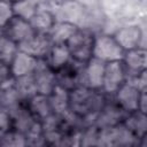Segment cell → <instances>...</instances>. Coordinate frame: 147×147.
Returning <instances> with one entry per match:
<instances>
[{"label": "cell", "mask_w": 147, "mask_h": 147, "mask_svg": "<svg viewBox=\"0 0 147 147\" xmlns=\"http://www.w3.org/2000/svg\"><path fill=\"white\" fill-rule=\"evenodd\" d=\"M105 103V96L99 93V90L76 86L69 91V108L83 118L84 126L94 125L96 114Z\"/></svg>", "instance_id": "1"}, {"label": "cell", "mask_w": 147, "mask_h": 147, "mask_svg": "<svg viewBox=\"0 0 147 147\" xmlns=\"http://www.w3.org/2000/svg\"><path fill=\"white\" fill-rule=\"evenodd\" d=\"M124 49L116 41L114 36L110 34H98L94 36L92 57H95L105 63L122 61L124 57Z\"/></svg>", "instance_id": "2"}, {"label": "cell", "mask_w": 147, "mask_h": 147, "mask_svg": "<svg viewBox=\"0 0 147 147\" xmlns=\"http://www.w3.org/2000/svg\"><path fill=\"white\" fill-rule=\"evenodd\" d=\"M93 42L94 36L90 31L78 28L65 45L74 61L79 63H86L92 57Z\"/></svg>", "instance_id": "3"}, {"label": "cell", "mask_w": 147, "mask_h": 147, "mask_svg": "<svg viewBox=\"0 0 147 147\" xmlns=\"http://www.w3.org/2000/svg\"><path fill=\"white\" fill-rule=\"evenodd\" d=\"M139 145V139L122 123L99 129V146H132Z\"/></svg>", "instance_id": "4"}, {"label": "cell", "mask_w": 147, "mask_h": 147, "mask_svg": "<svg viewBox=\"0 0 147 147\" xmlns=\"http://www.w3.org/2000/svg\"><path fill=\"white\" fill-rule=\"evenodd\" d=\"M105 65H106L105 62L95 57H91L86 63L83 64L78 86H85L92 90H101L103 74H105Z\"/></svg>", "instance_id": "5"}, {"label": "cell", "mask_w": 147, "mask_h": 147, "mask_svg": "<svg viewBox=\"0 0 147 147\" xmlns=\"http://www.w3.org/2000/svg\"><path fill=\"white\" fill-rule=\"evenodd\" d=\"M126 71L122 61L108 62L105 65V74L101 90L107 94H115L116 91L125 83Z\"/></svg>", "instance_id": "6"}, {"label": "cell", "mask_w": 147, "mask_h": 147, "mask_svg": "<svg viewBox=\"0 0 147 147\" xmlns=\"http://www.w3.org/2000/svg\"><path fill=\"white\" fill-rule=\"evenodd\" d=\"M32 75L36 82L37 92L44 95H49L57 84V79L55 71L48 67L45 59H38L36 70Z\"/></svg>", "instance_id": "7"}, {"label": "cell", "mask_w": 147, "mask_h": 147, "mask_svg": "<svg viewBox=\"0 0 147 147\" xmlns=\"http://www.w3.org/2000/svg\"><path fill=\"white\" fill-rule=\"evenodd\" d=\"M3 34H6L20 45L33 37L36 34V31L33 30L30 21L14 16L3 28Z\"/></svg>", "instance_id": "8"}, {"label": "cell", "mask_w": 147, "mask_h": 147, "mask_svg": "<svg viewBox=\"0 0 147 147\" xmlns=\"http://www.w3.org/2000/svg\"><path fill=\"white\" fill-rule=\"evenodd\" d=\"M127 113H125L117 103H105L96 114L94 125L99 129L114 126L124 121Z\"/></svg>", "instance_id": "9"}, {"label": "cell", "mask_w": 147, "mask_h": 147, "mask_svg": "<svg viewBox=\"0 0 147 147\" xmlns=\"http://www.w3.org/2000/svg\"><path fill=\"white\" fill-rule=\"evenodd\" d=\"M52 13L55 17V21L69 22L77 25L83 16V7L77 1L65 0L59 5L53 6Z\"/></svg>", "instance_id": "10"}, {"label": "cell", "mask_w": 147, "mask_h": 147, "mask_svg": "<svg viewBox=\"0 0 147 147\" xmlns=\"http://www.w3.org/2000/svg\"><path fill=\"white\" fill-rule=\"evenodd\" d=\"M141 91L136 88L129 83H124L115 93L116 103L125 111V113H133L138 110L139 106V98Z\"/></svg>", "instance_id": "11"}, {"label": "cell", "mask_w": 147, "mask_h": 147, "mask_svg": "<svg viewBox=\"0 0 147 147\" xmlns=\"http://www.w3.org/2000/svg\"><path fill=\"white\" fill-rule=\"evenodd\" d=\"M52 47V42L47 33H37L29 40L18 45V49L23 51L37 59H45Z\"/></svg>", "instance_id": "12"}, {"label": "cell", "mask_w": 147, "mask_h": 147, "mask_svg": "<svg viewBox=\"0 0 147 147\" xmlns=\"http://www.w3.org/2000/svg\"><path fill=\"white\" fill-rule=\"evenodd\" d=\"M21 98L16 91L14 77H10L0 86V106L2 110H6L9 115H13L21 108Z\"/></svg>", "instance_id": "13"}, {"label": "cell", "mask_w": 147, "mask_h": 147, "mask_svg": "<svg viewBox=\"0 0 147 147\" xmlns=\"http://www.w3.org/2000/svg\"><path fill=\"white\" fill-rule=\"evenodd\" d=\"M37 63H38L37 57L18 49V52L16 53V55L14 56L13 61L9 64L11 77L17 78L22 76L32 75L36 70Z\"/></svg>", "instance_id": "14"}, {"label": "cell", "mask_w": 147, "mask_h": 147, "mask_svg": "<svg viewBox=\"0 0 147 147\" xmlns=\"http://www.w3.org/2000/svg\"><path fill=\"white\" fill-rule=\"evenodd\" d=\"M114 38L124 49V52H126L140 47L142 40V31L138 25H126L117 30L114 34Z\"/></svg>", "instance_id": "15"}, {"label": "cell", "mask_w": 147, "mask_h": 147, "mask_svg": "<svg viewBox=\"0 0 147 147\" xmlns=\"http://www.w3.org/2000/svg\"><path fill=\"white\" fill-rule=\"evenodd\" d=\"M122 62L126 71V77L131 75L140 74L141 71L146 70L147 53L142 47H137L134 49L126 51Z\"/></svg>", "instance_id": "16"}, {"label": "cell", "mask_w": 147, "mask_h": 147, "mask_svg": "<svg viewBox=\"0 0 147 147\" xmlns=\"http://www.w3.org/2000/svg\"><path fill=\"white\" fill-rule=\"evenodd\" d=\"M45 60L48 67L53 71H60L61 69L67 67L72 59H71V55H70V52L67 45L59 44V45H52Z\"/></svg>", "instance_id": "17"}, {"label": "cell", "mask_w": 147, "mask_h": 147, "mask_svg": "<svg viewBox=\"0 0 147 147\" xmlns=\"http://www.w3.org/2000/svg\"><path fill=\"white\" fill-rule=\"evenodd\" d=\"M77 29H78V26L72 23L55 21V23L48 31L47 36H48L52 45L67 44V41L70 39V37L77 31Z\"/></svg>", "instance_id": "18"}, {"label": "cell", "mask_w": 147, "mask_h": 147, "mask_svg": "<svg viewBox=\"0 0 147 147\" xmlns=\"http://www.w3.org/2000/svg\"><path fill=\"white\" fill-rule=\"evenodd\" d=\"M51 107L54 114L59 116H63L65 113L70 110L69 108V90L64 86L56 84L52 93L48 95Z\"/></svg>", "instance_id": "19"}, {"label": "cell", "mask_w": 147, "mask_h": 147, "mask_svg": "<svg viewBox=\"0 0 147 147\" xmlns=\"http://www.w3.org/2000/svg\"><path fill=\"white\" fill-rule=\"evenodd\" d=\"M123 124L139 139L147 134V117L145 113L136 110L133 113H129L123 121Z\"/></svg>", "instance_id": "20"}, {"label": "cell", "mask_w": 147, "mask_h": 147, "mask_svg": "<svg viewBox=\"0 0 147 147\" xmlns=\"http://www.w3.org/2000/svg\"><path fill=\"white\" fill-rule=\"evenodd\" d=\"M28 109L39 121L53 114L48 95H44L40 93L34 94L32 98L28 100Z\"/></svg>", "instance_id": "21"}, {"label": "cell", "mask_w": 147, "mask_h": 147, "mask_svg": "<svg viewBox=\"0 0 147 147\" xmlns=\"http://www.w3.org/2000/svg\"><path fill=\"white\" fill-rule=\"evenodd\" d=\"M30 23L37 33H48V31L55 23V17L52 10L37 8V11L30 18Z\"/></svg>", "instance_id": "22"}, {"label": "cell", "mask_w": 147, "mask_h": 147, "mask_svg": "<svg viewBox=\"0 0 147 147\" xmlns=\"http://www.w3.org/2000/svg\"><path fill=\"white\" fill-rule=\"evenodd\" d=\"M16 91L21 98L22 101H28L30 98H32L34 94H37V86L33 78V75L22 76L14 78Z\"/></svg>", "instance_id": "23"}, {"label": "cell", "mask_w": 147, "mask_h": 147, "mask_svg": "<svg viewBox=\"0 0 147 147\" xmlns=\"http://www.w3.org/2000/svg\"><path fill=\"white\" fill-rule=\"evenodd\" d=\"M11 117V125L14 126V129L23 134L26 133V131L31 127V125L33 124V122L37 119L29 109L25 108H20L17 109L13 115H10Z\"/></svg>", "instance_id": "24"}, {"label": "cell", "mask_w": 147, "mask_h": 147, "mask_svg": "<svg viewBox=\"0 0 147 147\" xmlns=\"http://www.w3.org/2000/svg\"><path fill=\"white\" fill-rule=\"evenodd\" d=\"M18 52V44L7 37L6 34L0 36V62L10 64L14 56Z\"/></svg>", "instance_id": "25"}, {"label": "cell", "mask_w": 147, "mask_h": 147, "mask_svg": "<svg viewBox=\"0 0 147 147\" xmlns=\"http://www.w3.org/2000/svg\"><path fill=\"white\" fill-rule=\"evenodd\" d=\"M14 16L30 21V18L37 11V5L32 0H20L13 3Z\"/></svg>", "instance_id": "26"}, {"label": "cell", "mask_w": 147, "mask_h": 147, "mask_svg": "<svg viewBox=\"0 0 147 147\" xmlns=\"http://www.w3.org/2000/svg\"><path fill=\"white\" fill-rule=\"evenodd\" d=\"M26 139V146H41L45 145V138H44V132L41 127V123L39 119H36L31 127L26 131L24 134Z\"/></svg>", "instance_id": "27"}, {"label": "cell", "mask_w": 147, "mask_h": 147, "mask_svg": "<svg viewBox=\"0 0 147 147\" xmlns=\"http://www.w3.org/2000/svg\"><path fill=\"white\" fill-rule=\"evenodd\" d=\"M0 146H8V147H21L26 146L25 136L16 130L8 131L5 136L0 138Z\"/></svg>", "instance_id": "28"}, {"label": "cell", "mask_w": 147, "mask_h": 147, "mask_svg": "<svg viewBox=\"0 0 147 147\" xmlns=\"http://www.w3.org/2000/svg\"><path fill=\"white\" fill-rule=\"evenodd\" d=\"M13 17V3L8 0H0V26L5 28Z\"/></svg>", "instance_id": "29"}, {"label": "cell", "mask_w": 147, "mask_h": 147, "mask_svg": "<svg viewBox=\"0 0 147 147\" xmlns=\"http://www.w3.org/2000/svg\"><path fill=\"white\" fill-rule=\"evenodd\" d=\"M126 83L131 84L132 86H134L136 88H138L139 91L146 90V85H147V77H146V70L141 71L140 74L137 75H131L126 77Z\"/></svg>", "instance_id": "30"}, {"label": "cell", "mask_w": 147, "mask_h": 147, "mask_svg": "<svg viewBox=\"0 0 147 147\" xmlns=\"http://www.w3.org/2000/svg\"><path fill=\"white\" fill-rule=\"evenodd\" d=\"M11 127V117L6 111L0 109V138L5 136L8 131H10Z\"/></svg>", "instance_id": "31"}, {"label": "cell", "mask_w": 147, "mask_h": 147, "mask_svg": "<svg viewBox=\"0 0 147 147\" xmlns=\"http://www.w3.org/2000/svg\"><path fill=\"white\" fill-rule=\"evenodd\" d=\"M10 77H11V74H10L9 65L6 64V63L0 62V86H1L6 80H8Z\"/></svg>", "instance_id": "32"}, {"label": "cell", "mask_w": 147, "mask_h": 147, "mask_svg": "<svg viewBox=\"0 0 147 147\" xmlns=\"http://www.w3.org/2000/svg\"><path fill=\"white\" fill-rule=\"evenodd\" d=\"M146 109H147V105H146V90H142L141 93H140V98H139L138 110L146 114Z\"/></svg>", "instance_id": "33"}, {"label": "cell", "mask_w": 147, "mask_h": 147, "mask_svg": "<svg viewBox=\"0 0 147 147\" xmlns=\"http://www.w3.org/2000/svg\"><path fill=\"white\" fill-rule=\"evenodd\" d=\"M2 34H3V28L0 26V36H2Z\"/></svg>", "instance_id": "34"}, {"label": "cell", "mask_w": 147, "mask_h": 147, "mask_svg": "<svg viewBox=\"0 0 147 147\" xmlns=\"http://www.w3.org/2000/svg\"><path fill=\"white\" fill-rule=\"evenodd\" d=\"M8 1H10L11 3H14V2H16V1H20V0H8Z\"/></svg>", "instance_id": "35"}, {"label": "cell", "mask_w": 147, "mask_h": 147, "mask_svg": "<svg viewBox=\"0 0 147 147\" xmlns=\"http://www.w3.org/2000/svg\"><path fill=\"white\" fill-rule=\"evenodd\" d=\"M0 109H1V106H0Z\"/></svg>", "instance_id": "36"}]
</instances>
